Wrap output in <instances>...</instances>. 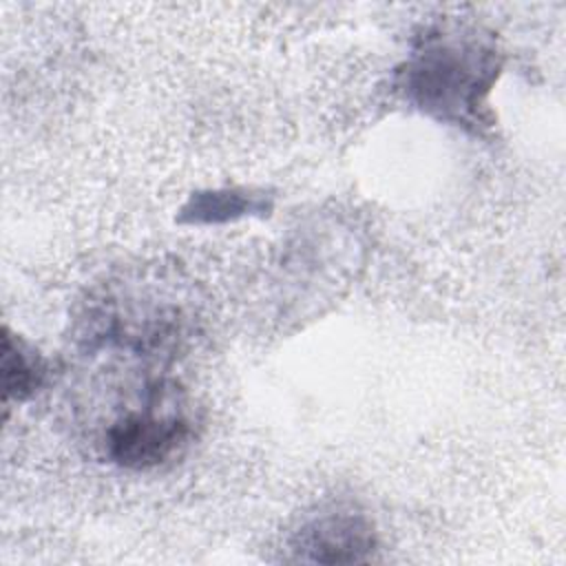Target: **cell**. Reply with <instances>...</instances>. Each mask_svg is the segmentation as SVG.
<instances>
[{
  "mask_svg": "<svg viewBox=\"0 0 566 566\" xmlns=\"http://www.w3.org/2000/svg\"><path fill=\"white\" fill-rule=\"evenodd\" d=\"M497 73L500 53L489 35L464 24H438L422 33L398 71V84L420 111L478 128Z\"/></svg>",
  "mask_w": 566,
  "mask_h": 566,
  "instance_id": "cell-1",
  "label": "cell"
},
{
  "mask_svg": "<svg viewBox=\"0 0 566 566\" xmlns=\"http://www.w3.org/2000/svg\"><path fill=\"white\" fill-rule=\"evenodd\" d=\"M190 431L192 424L177 389L153 382L139 405L128 407L108 424L104 447L115 464L146 471L175 458L188 444Z\"/></svg>",
  "mask_w": 566,
  "mask_h": 566,
  "instance_id": "cell-2",
  "label": "cell"
},
{
  "mask_svg": "<svg viewBox=\"0 0 566 566\" xmlns=\"http://www.w3.org/2000/svg\"><path fill=\"white\" fill-rule=\"evenodd\" d=\"M292 551L301 562H369L376 551V533L363 513L338 509L305 522L292 539Z\"/></svg>",
  "mask_w": 566,
  "mask_h": 566,
  "instance_id": "cell-3",
  "label": "cell"
},
{
  "mask_svg": "<svg viewBox=\"0 0 566 566\" xmlns=\"http://www.w3.org/2000/svg\"><path fill=\"white\" fill-rule=\"evenodd\" d=\"M44 378V365L42 358L29 349L18 336H11L9 329H4L2 336V389L4 398L24 400L38 387Z\"/></svg>",
  "mask_w": 566,
  "mask_h": 566,
  "instance_id": "cell-4",
  "label": "cell"
},
{
  "mask_svg": "<svg viewBox=\"0 0 566 566\" xmlns=\"http://www.w3.org/2000/svg\"><path fill=\"white\" fill-rule=\"evenodd\" d=\"M259 208L261 203H256L252 197L237 192H206L192 197L184 212L190 214V221H226L243 214L245 210Z\"/></svg>",
  "mask_w": 566,
  "mask_h": 566,
  "instance_id": "cell-5",
  "label": "cell"
}]
</instances>
